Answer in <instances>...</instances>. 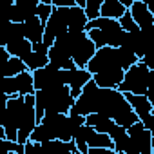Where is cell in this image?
Wrapping results in <instances>:
<instances>
[{"mask_svg": "<svg viewBox=\"0 0 154 154\" xmlns=\"http://www.w3.org/2000/svg\"><path fill=\"white\" fill-rule=\"evenodd\" d=\"M85 123L91 125L94 131H98V132H107V134H109V132L112 131V127L116 125L112 118H109V116H105V114H100V112H89V114H85Z\"/></svg>", "mask_w": 154, "mask_h": 154, "instance_id": "cell-16", "label": "cell"}, {"mask_svg": "<svg viewBox=\"0 0 154 154\" xmlns=\"http://www.w3.org/2000/svg\"><path fill=\"white\" fill-rule=\"evenodd\" d=\"M125 100L129 102L131 109L136 112L138 120L147 127L149 131L154 132V114H152V102L145 94H134V93H123Z\"/></svg>", "mask_w": 154, "mask_h": 154, "instance_id": "cell-7", "label": "cell"}, {"mask_svg": "<svg viewBox=\"0 0 154 154\" xmlns=\"http://www.w3.org/2000/svg\"><path fill=\"white\" fill-rule=\"evenodd\" d=\"M22 71H26L24 60H20V58H17V56H9V60L4 63L2 74H4V76H15V74L22 72Z\"/></svg>", "mask_w": 154, "mask_h": 154, "instance_id": "cell-22", "label": "cell"}, {"mask_svg": "<svg viewBox=\"0 0 154 154\" xmlns=\"http://www.w3.org/2000/svg\"><path fill=\"white\" fill-rule=\"evenodd\" d=\"M8 152H11V154H24V143L2 138L0 140V154H8Z\"/></svg>", "mask_w": 154, "mask_h": 154, "instance_id": "cell-23", "label": "cell"}, {"mask_svg": "<svg viewBox=\"0 0 154 154\" xmlns=\"http://www.w3.org/2000/svg\"><path fill=\"white\" fill-rule=\"evenodd\" d=\"M51 6L63 8V6H74V0H51Z\"/></svg>", "mask_w": 154, "mask_h": 154, "instance_id": "cell-28", "label": "cell"}, {"mask_svg": "<svg viewBox=\"0 0 154 154\" xmlns=\"http://www.w3.org/2000/svg\"><path fill=\"white\" fill-rule=\"evenodd\" d=\"M13 2H15V0H0V17L9 18V15H11V8H13Z\"/></svg>", "mask_w": 154, "mask_h": 154, "instance_id": "cell-27", "label": "cell"}, {"mask_svg": "<svg viewBox=\"0 0 154 154\" xmlns=\"http://www.w3.org/2000/svg\"><path fill=\"white\" fill-rule=\"evenodd\" d=\"M47 58H49V63H53L56 69H74V67H76L74 62H72V58H71V54H69L63 47H60V45H56V44L49 45V49H47Z\"/></svg>", "mask_w": 154, "mask_h": 154, "instance_id": "cell-14", "label": "cell"}, {"mask_svg": "<svg viewBox=\"0 0 154 154\" xmlns=\"http://www.w3.org/2000/svg\"><path fill=\"white\" fill-rule=\"evenodd\" d=\"M35 116L36 123L42 120L44 112H63L67 114L74 103L69 85H56L49 89H36L35 93Z\"/></svg>", "mask_w": 154, "mask_h": 154, "instance_id": "cell-1", "label": "cell"}, {"mask_svg": "<svg viewBox=\"0 0 154 154\" xmlns=\"http://www.w3.org/2000/svg\"><path fill=\"white\" fill-rule=\"evenodd\" d=\"M140 58L123 49V47H112V45H103V47H98L94 51V54L91 56V60L87 62L85 69L94 74L98 71H103V69H111V67H120V69H127L131 67L132 63H136Z\"/></svg>", "mask_w": 154, "mask_h": 154, "instance_id": "cell-2", "label": "cell"}, {"mask_svg": "<svg viewBox=\"0 0 154 154\" xmlns=\"http://www.w3.org/2000/svg\"><path fill=\"white\" fill-rule=\"evenodd\" d=\"M127 134H129V147L125 154H152L154 147L152 131L143 127L140 120L127 127Z\"/></svg>", "mask_w": 154, "mask_h": 154, "instance_id": "cell-4", "label": "cell"}, {"mask_svg": "<svg viewBox=\"0 0 154 154\" xmlns=\"http://www.w3.org/2000/svg\"><path fill=\"white\" fill-rule=\"evenodd\" d=\"M2 91L8 96L15 94H33L35 85H33V74L31 71H22L15 76H4L2 78Z\"/></svg>", "mask_w": 154, "mask_h": 154, "instance_id": "cell-6", "label": "cell"}, {"mask_svg": "<svg viewBox=\"0 0 154 154\" xmlns=\"http://www.w3.org/2000/svg\"><path fill=\"white\" fill-rule=\"evenodd\" d=\"M118 2H120V4H123V6H125V8L129 9V8H131V4L134 2V0H118Z\"/></svg>", "mask_w": 154, "mask_h": 154, "instance_id": "cell-30", "label": "cell"}, {"mask_svg": "<svg viewBox=\"0 0 154 154\" xmlns=\"http://www.w3.org/2000/svg\"><path fill=\"white\" fill-rule=\"evenodd\" d=\"M51 11H53V6L51 4H42V2H38V9H36V17L45 24V20L49 18V15H51Z\"/></svg>", "mask_w": 154, "mask_h": 154, "instance_id": "cell-26", "label": "cell"}, {"mask_svg": "<svg viewBox=\"0 0 154 154\" xmlns=\"http://www.w3.org/2000/svg\"><path fill=\"white\" fill-rule=\"evenodd\" d=\"M58 13L62 15V18L67 24V29H85L87 24V17L84 8L80 6H63V8H56Z\"/></svg>", "mask_w": 154, "mask_h": 154, "instance_id": "cell-9", "label": "cell"}, {"mask_svg": "<svg viewBox=\"0 0 154 154\" xmlns=\"http://www.w3.org/2000/svg\"><path fill=\"white\" fill-rule=\"evenodd\" d=\"M38 2H42V4H51V0H38Z\"/></svg>", "mask_w": 154, "mask_h": 154, "instance_id": "cell-31", "label": "cell"}, {"mask_svg": "<svg viewBox=\"0 0 154 154\" xmlns=\"http://www.w3.org/2000/svg\"><path fill=\"white\" fill-rule=\"evenodd\" d=\"M123 69L120 67H111V69H103V71H98L93 74V82L98 85V87H103V89H116L123 78Z\"/></svg>", "mask_w": 154, "mask_h": 154, "instance_id": "cell-10", "label": "cell"}, {"mask_svg": "<svg viewBox=\"0 0 154 154\" xmlns=\"http://www.w3.org/2000/svg\"><path fill=\"white\" fill-rule=\"evenodd\" d=\"M65 71L67 69H56L53 63H47L44 67H38V69L31 71L35 91L36 89L56 87V85H67L65 84Z\"/></svg>", "mask_w": 154, "mask_h": 154, "instance_id": "cell-5", "label": "cell"}, {"mask_svg": "<svg viewBox=\"0 0 154 154\" xmlns=\"http://www.w3.org/2000/svg\"><path fill=\"white\" fill-rule=\"evenodd\" d=\"M24 63H26V69H27V71H35V69H38V67L47 65V63H49V58H47V53L31 51V53L26 56Z\"/></svg>", "mask_w": 154, "mask_h": 154, "instance_id": "cell-21", "label": "cell"}, {"mask_svg": "<svg viewBox=\"0 0 154 154\" xmlns=\"http://www.w3.org/2000/svg\"><path fill=\"white\" fill-rule=\"evenodd\" d=\"M47 45L44 44V42H36V44H33V51H38V53H47Z\"/></svg>", "mask_w": 154, "mask_h": 154, "instance_id": "cell-29", "label": "cell"}, {"mask_svg": "<svg viewBox=\"0 0 154 154\" xmlns=\"http://www.w3.org/2000/svg\"><path fill=\"white\" fill-rule=\"evenodd\" d=\"M6 49L9 53V56H17L20 60H26V56L33 51V44L27 38H17L6 44Z\"/></svg>", "mask_w": 154, "mask_h": 154, "instance_id": "cell-18", "label": "cell"}, {"mask_svg": "<svg viewBox=\"0 0 154 154\" xmlns=\"http://www.w3.org/2000/svg\"><path fill=\"white\" fill-rule=\"evenodd\" d=\"M87 147H102V149H112V140L107 132H98V131H91V134L87 136Z\"/></svg>", "mask_w": 154, "mask_h": 154, "instance_id": "cell-20", "label": "cell"}, {"mask_svg": "<svg viewBox=\"0 0 154 154\" xmlns=\"http://www.w3.org/2000/svg\"><path fill=\"white\" fill-rule=\"evenodd\" d=\"M129 13L132 17V20L138 24L140 29H147L154 26V13L149 11V8L145 6V2H140V0H134L129 8Z\"/></svg>", "mask_w": 154, "mask_h": 154, "instance_id": "cell-13", "label": "cell"}, {"mask_svg": "<svg viewBox=\"0 0 154 154\" xmlns=\"http://www.w3.org/2000/svg\"><path fill=\"white\" fill-rule=\"evenodd\" d=\"M111 140H112V150L116 154H125L127 152V147H129V134H127V129L122 127V125H114L112 131L109 132Z\"/></svg>", "mask_w": 154, "mask_h": 154, "instance_id": "cell-17", "label": "cell"}, {"mask_svg": "<svg viewBox=\"0 0 154 154\" xmlns=\"http://www.w3.org/2000/svg\"><path fill=\"white\" fill-rule=\"evenodd\" d=\"M125 11H127V8L123 4H120L118 0H103L100 6V15L107 17V18H114V20H118Z\"/></svg>", "mask_w": 154, "mask_h": 154, "instance_id": "cell-19", "label": "cell"}, {"mask_svg": "<svg viewBox=\"0 0 154 154\" xmlns=\"http://www.w3.org/2000/svg\"><path fill=\"white\" fill-rule=\"evenodd\" d=\"M118 22H120V26H122V29L123 31H136V29H140L138 27V24L132 20V17H131V13H129V9L118 18Z\"/></svg>", "mask_w": 154, "mask_h": 154, "instance_id": "cell-25", "label": "cell"}, {"mask_svg": "<svg viewBox=\"0 0 154 154\" xmlns=\"http://www.w3.org/2000/svg\"><path fill=\"white\" fill-rule=\"evenodd\" d=\"M22 27H24V36L31 44L42 42V36H44V22L38 17H31V18L24 20L22 22Z\"/></svg>", "mask_w": 154, "mask_h": 154, "instance_id": "cell-15", "label": "cell"}, {"mask_svg": "<svg viewBox=\"0 0 154 154\" xmlns=\"http://www.w3.org/2000/svg\"><path fill=\"white\" fill-rule=\"evenodd\" d=\"M152 69L143 62L138 60L136 63H132L131 67L125 69L123 78L120 82V85L116 87L122 93H134V94H145L147 85H149V78L152 76Z\"/></svg>", "mask_w": 154, "mask_h": 154, "instance_id": "cell-3", "label": "cell"}, {"mask_svg": "<svg viewBox=\"0 0 154 154\" xmlns=\"http://www.w3.org/2000/svg\"><path fill=\"white\" fill-rule=\"evenodd\" d=\"M94 51H96L94 44H93L91 38L85 35L78 44L72 47V51H71V58H72V62H74L76 67H85L87 62L91 60V56L94 54Z\"/></svg>", "mask_w": 154, "mask_h": 154, "instance_id": "cell-11", "label": "cell"}, {"mask_svg": "<svg viewBox=\"0 0 154 154\" xmlns=\"http://www.w3.org/2000/svg\"><path fill=\"white\" fill-rule=\"evenodd\" d=\"M38 9V0H15L9 20L11 22H24L31 17H36Z\"/></svg>", "mask_w": 154, "mask_h": 154, "instance_id": "cell-12", "label": "cell"}, {"mask_svg": "<svg viewBox=\"0 0 154 154\" xmlns=\"http://www.w3.org/2000/svg\"><path fill=\"white\" fill-rule=\"evenodd\" d=\"M91 78H93V74L85 67H74V69H67L65 71V84L69 85V91H71L72 98H76L80 94V91L84 89V85Z\"/></svg>", "mask_w": 154, "mask_h": 154, "instance_id": "cell-8", "label": "cell"}, {"mask_svg": "<svg viewBox=\"0 0 154 154\" xmlns=\"http://www.w3.org/2000/svg\"><path fill=\"white\" fill-rule=\"evenodd\" d=\"M102 2H103V0H85L84 11H85V17H87V20L100 17V6H102Z\"/></svg>", "mask_w": 154, "mask_h": 154, "instance_id": "cell-24", "label": "cell"}]
</instances>
